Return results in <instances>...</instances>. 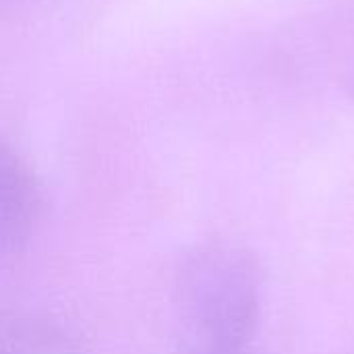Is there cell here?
I'll return each instance as SVG.
<instances>
[{
    "instance_id": "6da1fadb",
    "label": "cell",
    "mask_w": 354,
    "mask_h": 354,
    "mask_svg": "<svg viewBox=\"0 0 354 354\" xmlns=\"http://www.w3.org/2000/svg\"><path fill=\"white\" fill-rule=\"evenodd\" d=\"M176 307L201 348L245 351L255 336L263 307V278L257 259L230 243L191 249L174 280Z\"/></svg>"
},
{
    "instance_id": "7a4b0ae2",
    "label": "cell",
    "mask_w": 354,
    "mask_h": 354,
    "mask_svg": "<svg viewBox=\"0 0 354 354\" xmlns=\"http://www.w3.org/2000/svg\"><path fill=\"white\" fill-rule=\"evenodd\" d=\"M41 195L29 166L0 145V253L29 239L39 218Z\"/></svg>"
},
{
    "instance_id": "277c9868",
    "label": "cell",
    "mask_w": 354,
    "mask_h": 354,
    "mask_svg": "<svg viewBox=\"0 0 354 354\" xmlns=\"http://www.w3.org/2000/svg\"><path fill=\"white\" fill-rule=\"evenodd\" d=\"M195 354H245V351H212V348H199Z\"/></svg>"
},
{
    "instance_id": "3957f363",
    "label": "cell",
    "mask_w": 354,
    "mask_h": 354,
    "mask_svg": "<svg viewBox=\"0 0 354 354\" xmlns=\"http://www.w3.org/2000/svg\"><path fill=\"white\" fill-rule=\"evenodd\" d=\"M0 354H81L58 322L33 313L0 317Z\"/></svg>"
}]
</instances>
